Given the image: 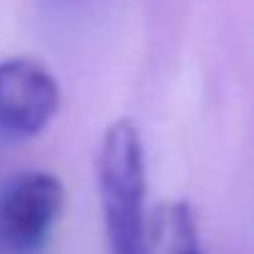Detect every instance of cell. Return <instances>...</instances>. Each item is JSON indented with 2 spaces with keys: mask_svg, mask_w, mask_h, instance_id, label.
<instances>
[{
  "mask_svg": "<svg viewBox=\"0 0 254 254\" xmlns=\"http://www.w3.org/2000/svg\"><path fill=\"white\" fill-rule=\"evenodd\" d=\"M66 208L63 181L25 170L0 186V254H41Z\"/></svg>",
  "mask_w": 254,
  "mask_h": 254,
  "instance_id": "obj_2",
  "label": "cell"
},
{
  "mask_svg": "<svg viewBox=\"0 0 254 254\" xmlns=\"http://www.w3.org/2000/svg\"><path fill=\"white\" fill-rule=\"evenodd\" d=\"M96 181L104 208L107 243L112 254H142L145 227V148L137 126L128 118L104 131L96 156Z\"/></svg>",
  "mask_w": 254,
  "mask_h": 254,
  "instance_id": "obj_1",
  "label": "cell"
},
{
  "mask_svg": "<svg viewBox=\"0 0 254 254\" xmlns=\"http://www.w3.org/2000/svg\"><path fill=\"white\" fill-rule=\"evenodd\" d=\"M142 254H205L197 210L186 199L161 202L148 216Z\"/></svg>",
  "mask_w": 254,
  "mask_h": 254,
  "instance_id": "obj_4",
  "label": "cell"
},
{
  "mask_svg": "<svg viewBox=\"0 0 254 254\" xmlns=\"http://www.w3.org/2000/svg\"><path fill=\"white\" fill-rule=\"evenodd\" d=\"M61 107V85L36 58L0 61V134L8 139L39 137Z\"/></svg>",
  "mask_w": 254,
  "mask_h": 254,
  "instance_id": "obj_3",
  "label": "cell"
}]
</instances>
